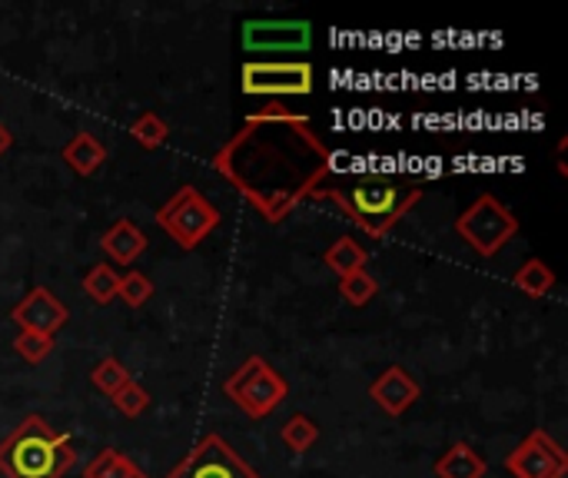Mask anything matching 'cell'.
<instances>
[{"instance_id":"obj_18","label":"cell","mask_w":568,"mask_h":478,"mask_svg":"<svg viewBox=\"0 0 568 478\" xmlns=\"http://www.w3.org/2000/svg\"><path fill=\"white\" fill-rule=\"evenodd\" d=\"M117 286H120V276H117V269L107 266V263H97V266L84 276V293H87L94 302H101V306H107L111 299H117Z\"/></svg>"},{"instance_id":"obj_10","label":"cell","mask_w":568,"mask_h":478,"mask_svg":"<svg viewBox=\"0 0 568 478\" xmlns=\"http://www.w3.org/2000/svg\"><path fill=\"white\" fill-rule=\"evenodd\" d=\"M313 44L309 21H246L243 47L253 54H299Z\"/></svg>"},{"instance_id":"obj_22","label":"cell","mask_w":568,"mask_h":478,"mask_svg":"<svg viewBox=\"0 0 568 478\" xmlns=\"http://www.w3.org/2000/svg\"><path fill=\"white\" fill-rule=\"evenodd\" d=\"M130 137H134L144 150H157V147H164V144H167L170 127H167L157 114H144V117H137V120H134Z\"/></svg>"},{"instance_id":"obj_11","label":"cell","mask_w":568,"mask_h":478,"mask_svg":"<svg viewBox=\"0 0 568 478\" xmlns=\"http://www.w3.org/2000/svg\"><path fill=\"white\" fill-rule=\"evenodd\" d=\"M11 319H14L21 329H28V332H41V336H51V339H54V332L64 329V322L71 319V309H67L48 286H38V289H31V293L14 306Z\"/></svg>"},{"instance_id":"obj_3","label":"cell","mask_w":568,"mask_h":478,"mask_svg":"<svg viewBox=\"0 0 568 478\" xmlns=\"http://www.w3.org/2000/svg\"><path fill=\"white\" fill-rule=\"evenodd\" d=\"M333 203H339V210L359 223L366 233L372 236H382L386 230H392L416 203H419V190H409V193H399V187L392 180H382V177H369L362 183H356L349 190V196H343L339 190H329L326 193Z\"/></svg>"},{"instance_id":"obj_24","label":"cell","mask_w":568,"mask_h":478,"mask_svg":"<svg viewBox=\"0 0 568 478\" xmlns=\"http://www.w3.org/2000/svg\"><path fill=\"white\" fill-rule=\"evenodd\" d=\"M117 296H120L127 306L140 309L144 302H150V296H154V283H150V276H144V273H137V269H134V273L120 276Z\"/></svg>"},{"instance_id":"obj_28","label":"cell","mask_w":568,"mask_h":478,"mask_svg":"<svg viewBox=\"0 0 568 478\" xmlns=\"http://www.w3.org/2000/svg\"><path fill=\"white\" fill-rule=\"evenodd\" d=\"M127 478H147V471H140V468H134V471H130Z\"/></svg>"},{"instance_id":"obj_1","label":"cell","mask_w":568,"mask_h":478,"mask_svg":"<svg viewBox=\"0 0 568 478\" xmlns=\"http://www.w3.org/2000/svg\"><path fill=\"white\" fill-rule=\"evenodd\" d=\"M217 170L263 213L280 223L293 206L319 193L329 173V150L313 134L309 120L273 104L246 120V130L217 153Z\"/></svg>"},{"instance_id":"obj_14","label":"cell","mask_w":568,"mask_h":478,"mask_svg":"<svg viewBox=\"0 0 568 478\" xmlns=\"http://www.w3.org/2000/svg\"><path fill=\"white\" fill-rule=\"evenodd\" d=\"M435 475L439 478H485V461L478 458V452L465 442H455L439 461H435Z\"/></svg>"},{"instance_id":"obj_2","label":"cell","mask_w":568,"mask_h":478,"mask_svg":"<svg viewBox=\"0 0 568 478\" xmlns=\"http://www.w3.org/2000/svg\"><path fill=\"white\" fill-rule=\"evenodd\" d=\"M77 465V448L54 432L44 415H28L0 442V471L8 478H64Z\"/></svg>"},{"instance_id":"obj_23","label":"cell","mask_w":568,"mask_h":478,"mask_svg":"<svg viewBox=\"0 0 568 478\" xmlns=\"http://www.w3.org/2000/svg\"><path fill=\"white\" fill-rule=\"evenodd\" d=\"M339 293H343V299H346L349 306H366V302L379 293V286H376V279H372L366 269H359V273L339 279Z\"/></svg>"},{"instance_id":"obj_20","label":"cell","mask_w":568,"mask_h":478,"mask_svg":"<svg viewBox=\"0 0 568 478\" xmlns=\"http://www.w3.org/2000/svg\"><path fill=\"white\" fill-rule=\"evenodd\" d=\"M283 442H286V448H293V452H309L313 445H316V438H319V425L309 418V415H293L286 425H283Z\"/></svg>"},{"instance_id":"obj_15","label":"cell","mask_w":568,"mask_h":478,"mask_svg":"<svg viewBox=\"0 0 568 478\" xmlns=\"http://www.w3.org/2000/svg\"><path fill=\"white\" fill-rule=\"evenodd\" d=\"M64 160H67L81 177H91V173H97V170L104 167L107 147H104L97 137H91V134H77V137L64 147Z\"/></svg>"},{"instance_id":"obj_26","label":"cell","mask_w":568,"mask_h":478,"mask_svg":"<svg viewBox=\"0 0 568 478\" xmlns=\"http://www.w3.org/2000/svg\"><path fill=\"white\" fill-rule=\"evenodd\" d=\"M114 405H117V412H124L127 418H137V415H144V412H147V405H150V392L130 379V382L114 395Z\"/></svg>"},{"instance_id":"obj_12","label":"cell","mask_w":568,"mask_h":478,"mask_svg":"<svg viewBox=\"0 0 568 478\" xmlns=\"http://www.w3.org/2000/svg\"><path fill=\"white\" fill-rule=\"evenodd\" d=\"M369 395H372V402H376L386 415H402L409 405L419 402L422 389H419V382H416L402 365H389V369L369 385Z\"/></svg>"},{"instance_id":"obj_19","label":"cell","mask_w":568,"mask_h":478,"mask_svg":"<svg viewBox=\"0 0 568 478\" xmlns=\"http://www.w3.org/2000/svg\"><path fill=\"white\" fill-rule=\"evenodd\" d=\"M137 465L124 455V452H117V448H104L87 468H84V478H127L130 471H134Z\"/></svg>"},{"instance_id":"obj_27","label":"cell","mask_w":568,"mask_h":478,"mask_svg":"<svg viewBox=\"0 0 568 478\" xmlns=\"http://www.w3.org/2000/svg\"><path fill=\"white\" fill-rule=\"evenodd\" d=\"M11 147H14V134H11V130H8L4 124H0V157H4V153H8Z\"/></svg>"},{"instance_id":"obj_6","label":"cell","mask_w":568,"mask_h":478,"mask_svg":"<svg viewBox=\"0 0 568 478\" xmlns=\"http://www.w3.org/2000/svg\"><path fill=\"white\" fill-rule=\"evenodd\" d=\"M157 226L167 230L183 249H197L220 226V210L197 187H183L157 210Z\"/></svg>"},{"instance_id":"obj_5","label":"cell","mask_w":568,"mask_h":478,"mask_svg":"<svg viewBox=\"0 0 568 478\" xmlns=\"http://www.w3.org/2000/svg\"><path fill=\"white\" fill-rule=\"evenodd\" d=\"M227 395L250 415V418H266L286 395L290 385L286 379L263 359V355H250L230 379H227Z\"/></svg>"},{"instance_id":"obj_13","label":"cell","mask_w":568,"mask_h":478,"mask_svg":"<svg viewBox=\"0 0 568 478\" xmlns=\"http://www.w3.org/2000/svg\"><path fill=\"white\" fill-rule=\"evenodd\" d=\"M147 236L130 223V220H117L107 233H104V240H101V249L117 263V266H130L144 249H147Z\"/></svg>"},{"instance_id":"obj_21","label":"cell","mask_w":568,"mask_h":478,"mask_svg":"<svg viewBox=\"0 0 568 478\" xmlns=\"http://www.w3.org/2000/svg\"><path fill=\"white\" fill-rule=\"evenodd\" d=\"M91 382L104 392V395H117L127 382H130V372L124 369V362H117V359H101L97 365H94V372H91Z\"/></svg>"},{"instance_id":"obj_8","label":"cell","mask_w":568,"mask_h":478,"mask_svg":"<svg viewBox=\"0 0 568 478\" xmlns=\"http://www.w3.org/2000/svg\"><path fill=\"white\" fill-rule=\"evenodd\" d=\"M167 478H263L223 435H207Z\"/></svg>"},{"instance_id":"obj_9","label":"cell","mask_w":568,"mask_h":478,"mask_svg":"<svg viewBox=\"0 0 568 478\" xmlns=\"http://www.w3.org/2000/svg\"><path fill=\"white\" fill-rule=\"evenodd\" d=\"M505 468L515 478H565L568 452L548 432L535 428L515 445V452L505 455Z\"/></svg>"},{"instance_id":"obj_16","label":"cell","mask_w":568,"mask_h":478,"mask_svg":"<svg viewBox=\"0 0 568 478\" xmlns=\"http://www.w3.org/2000/svg\"><path fill=\"white\" fill-rule=\"evenodd\" d=\"M369 253L353 240V236H339L329 249H326V266L343 279V276H353L366 266Z\"/></svg>"},{"instance_id":"obj_4","label":"cell","mask_w":568,"mask_h":478,"mask_svg":"<svg viewBox=\"0 0 568 478\" xmlns=\"http://www.w3.org/2000/svg\"><path fill=\"white\" fill-rule=\"evenodd\" d=\"M455 233H459L478 256H495V253H502V249L515 240L518 220H515V213H512L505 203H498L492 193H485V196H478V200L455 220Z\"/></svg>"},{"instance_id":"obj_25","label":"cell","mask_w":568,"mask_h":478,"mask_svg":"<svg viewBox=\"0 0 568 478\" xmlns=\"http://www.w3.org/2000/svg\"><path fill=\"white\" fill-rule=\"evenodd\" d=\"M14 349H18V355L21 359H28V362H44L51 352H54V339L51 336H41V332H28V329H21L18 332V339H14Z\"/></svg>"},{"instance_id":"obj_7","label":"cell","mask_w":568,"mask_h":478,"mask_svg":"<svg viewBox=\"0 0 568 478\" xmlns=\"http://www.w3.org/2000/svg\"><path fill=\"white\" fill-rule=\"evenodd\" d=\"M243 94L306 97L313 94V67L306 61H250L243 64Z\"/></svg>"},{"instance_id":"obj_17","label":"cell","mask_w":568,"mask_h":478,"mask_svg":"<svg viewBox=\"0 0 568 478\" xmlns=\"http://www.w3.org/2000/svg\"><path fill=\"white\" fill-rule=\"evenodd\" d=\"M551 286H555V273H551V266L541 263V259H528V263H522L518 273H515V289L525 293V296H532V299L548 296Z\"/></svg>"}]
</instances>
